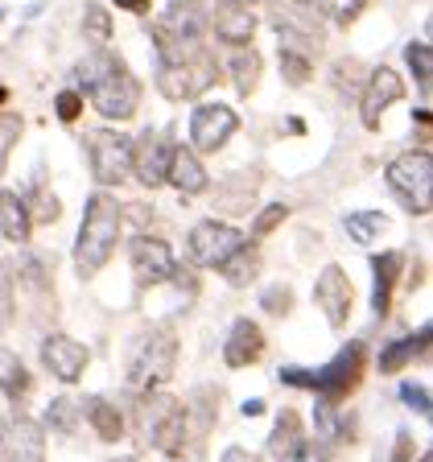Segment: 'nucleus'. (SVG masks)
<instances>
[{
  "label": "nucleus",
  "instance_id": "f257e3e1",
  "mask_svg": "<svg viewBox=\"0 0 433 462\" xmlns=\"http://www.w3.org/2000/svg\"><path fill=\"white\" fill-rule=\"evenodd\" d=\"M78 79V96H91V107H96L104 120H133L136 104H141V83L133 79V70L120 62L115 54L99 50V54L83 58L75 67Z\"/></svg>",
  "mask_w": 433,
  "mask_h": 462
},
{
  "label": "nucleus",
  "instance_id": "f03ea898",
  "mask_svg": "<svg viewBox=\"0 0 433 462\" xmlns=\"http://www.w3.org/2000/svg\"><path fill=\"white\" fill-rule=\"evenodd\" d=\"M120 223H124V207L112 199L107 190L91 194L83 211V227H78V244H75V269L78 277H96L115 252L120 240Z\"/></svg>",
  "mask_w": 433,
  "mask_h": 462
},
{
  "label": "nucleus",
  "instance_id": "7ed1b4c3",
  "mask_svg": "<svg viewBox=\"0 0 433 462\" xmlns=\"http://www.w3.org/2000/svg\"><path fill=\"white\" fill-rule=\"evenodd\" d=\"M202 38H207V9L202 0H170L161 17L153 21V46L161 67H178L202 54Z\"/></svg>",
  "mask_w": 433,
  "mask_h": 462
},
{
  "label": "nucleus",
  "instance_id": "20e7f679",
  "mask_svg": "<svg viewBox=\"0 0 433 462\" xmlns=\"http://www.w3.org/2000/svg\"><path fill=\"white\" fill-rule=\"evenodd\" d=\"M173 364H178V338H173V330L153 327V330H144V335L133 343V351H128L124 380L133 393L149 396L173 375Z\"/></svg>",
  "mask_w": 433,
  "mask_h": 462
},
{
  "label": "nucleus",
  "instance_id": "39448f33",
  "mask_svg": "<svg viewBox=\"0 0 433 462\" xmlns=\"http://www.w3.org/2000/svg\"><path fill=\"white\" fill-rule=\"evenodd\" d=\"M141 421H144V442L157 446L165 458H186V450H190V417H186L182 401H173L165 393H149V401L141 404Z\"/></svg>",
  "mask_w": 433,
  "mask_h": 462
},
{
  "label": "nucleus",
  "instance_id": "423d86ee",
  "mask_svg": "<svg viewBox=\"0 0 433 462\" xmlns=\"http://www.w3.org/2000/svg\"><path fill=\"white\" fill-rule=\"evenodd\" d=\"M388 186H392V194L409 207L413 215H429L433 207V162H429V149H421V153H401L396 162H388L384 170Z\"/></svg>",
  "mask_w": 433,
  "mask_h": 462
},
{
  "label": "nucleus",
  "instance_id": "0eeeda50",
  "mask_svg": "<svg viewBox=\"0 0 433 462\" xmlns=\"http://www.w3.org/2000/svg\"><path fill=\"white\" fill-rule=\"evenodd\" d=\"M364 359H367V346L364 343H346L327 367H318V372H314L318 401L338 404V401H346V396L355 393L359 380H364Z\"/></svg>",
  "mask_w": 433,
  "mask_h": 462
},
{
  "label": "nucleus",
  "instance_id": "6e6552de",
  "mask_svg": "<svg viewBox=\"0 0 433 462\" xmlns=\"http://www.w3.org/2000/svg\"><path fill=\"white\" fill-rule=\"evenodd\" d=\"M87 153H91V173L99 186H120L133 173V141L112 128L87 133Z\"/></svg>",
  "mask_w": 433,
  "mask_h": 462
},
{
  "label": "nucleus",
  "instance_id": "1a4fd4ad",
  "mask_svg": "<svg viewBox=\"0 0 433 462\" xmlns=\"http://www.w3.org/2000/svg\"><path fill=\"white\" fill-rule=\"evenodd\" d=\"M215 79H219V62L198 54V58H190V62H178V67H161L157 91H161L170 104H190V99H198Z\"/></svg>",
  "mask_w": 433,
  "mask_h": 462
},
{
  "label": "nucleus",
  "instance_id": "9d476101",
  "mask_svg": "<svg viewBox=\"0 0 433 462\" xmlns=\"http://www.w3.org/2000/svg\"><path fill=\"white\" fill-rule=\"evenodd\" d=\"M0 462H46V433L25 413L0 417Z\"/></svg>",
  "mask_w": 433,
  "mask_h": 462
},
{
  "label": "nucleus",
  "instance_id": "9b49d317",
  "mask_svg": "<svg viewBox=\"0 0 433 462\" xmlns=\"http://www.w3.org/2000/svg\"><path fill=\"white\" fill-rule=\"evenodd\" d=\"M240 128V116L227 104H198L190 112V144L194 153H219L231 141V133Z\"/></svg>",
  "mask_w": 433,
  "mask_h": 462
},
{
  "label": "nucleus",
  "instance_id": "f8f14e48",
  "mask_svg": "<svg viewBox=\"0 0 433 462\" xmlns=\"http://www.w3.org/2000/svg\"><path fill=\"white\" fill-rule=\"evenodd\" d=\"M244 244V231H235L231 223H219V219H207L190 231V260L198 269H219L223 260Z\"/></svg>",
  "mask_w": 433,
  "mask_h": 462
},
{
  "label": "nucleus",
  "instance_id": "ddd939ff",
  "mask_svg": "<svg viewBox=\"0 0 433 462\" xmlns=\"http://www.w3.org/2000/svg\"><path fill=\"white\" fill-rule=\"evenodd\" d=\"M128 260H133V273H136V285H161L178 273L173 264V252L165 240H153V236H136L128 244Z\"/></svg>",
  "mask_w": 433,
  "mask_h": 462
},
{
  "label": "nucleus",
  "instance_id": "4468645a",
  "mask_svg": "<svg viewBox=\"0 0 433 462\" xmlns=\"http://www.w3.org/2000/svg\"><path fill=\"white\" fill-rule=\"evenodd\" d=\"M170 153H173V144L165 141L161 133H141L133 141V173H136V182L149 186V190H157V186H165V173H170Z\"/></svg>",
  "mask_w": 433,
  "mask_h": 462
},
{
  "label": "nucleus",
  "instance_id": "2eb2a0df",
  "mask_svg": "<svg viewBox=\"0 0 433 462\" xmlns=\"http://www.w3.org/2000/svg\"><path fill=\"white\" fill-rule=\"evenodd\" d=\"M401 96H404V83H401L396 70H388V67L372 70V79H367V87H364V99H359V120H364V128H372L375 133L380 120H384V112Z\"/></svg>",
  "mask_w": 433,
  "mask_h": 462
},
{
  "label": "nucleus",
  "instance_id": "dca6fc26",
  "mask_svg": "<svg viewBox=\"0 0 433 462\" xmlns=\"http://www.w3.org/2000/svg\"><path fill=\"white\" fill-rule=\"evenodd\" d=\"M314 301L322 306L330 327H343L346 318H351L355 289H351V281H346V273L338 269V264H327V269H322V277H318V285H314Z\"/></svg>",
  "mask_w": 433,
  "mask_h": 462
},
{
  "label": "nucleus",
  "instance_id": "f3484780",
  "mask_svg": "<svg viewBox=\"0 0 433 462\" xmlns=\"http://www.w3.org/2000/svg\"><path fill=\"white\" fill-rule=\"evenodd\" d=\"M272 25H277L281 42L301 38L306 46H322V21H318L314 5H301V0H277V5H272Z\"/></svg>",
  "mask_w": 433,
  "mask_h": 462
},
{
  "label": "nucleus",
  "instance_id": "a211bd4d",
  "mask_svg": "<svg viewBox=\"0 0 433 462\" xmlns=\"http://www.w3.org/2000/svg\"><path fill=\"white\" fill-rule=\"evenodd\" d=\"M87 359H91L87 346L75 343V338H67V335H50L46 343H41V364H46L50 375H58L62 384H75L78 375H83Z\"/></svg>",
  "mask_w": 433,
  "mask_h": 462
},
{
  "label": "nucleus",
  "instance_id": "6ab92c4d",
  "mask_svg": "<svg viewBox=\"0 0 433 462\" xmlns=\"http://www.w3.org/2000/svg\"><path fill=\"white\" fill-rule=\"evenodd\" d=\"M264 356V330L252 322V318H235L227 330V343H223V364L227 367H248Z\"/></svg>",
  "mask_w": 433,
  "mask_h": 462
},
{
  "label": "nucleus",
  "instance_id": "aec40b11",
  "mask_svg": "<svg viewBox=\"0 0 433 462\" xmlns=\"http://www.w3.org/2000/svg\"><path fill=\"white\" fill-rule=\"evenodd\" d=\"M9 269L21 273V289H25L29 306H33V314L46 318L50 310H54V281H50V269L41 256H21L17 264H9Z\"/></svg>",
  "mask_w": 433,
  "mask_h": 462
},
{
  "label": "nucleus",
  "instance_id": "412c9836",
  "mask_svg": "<svg viewBox=\"0 0 433 462\" xmlns=\"http://www.w3.org/2000/svg\"><path fill=\"white\" fill-rule=\"evenodd\" d=\"M211 25H215V38L235 46V50H248L252 38H256V13L240 9V5H219Z\"/></svg>",
  "mask_w": 433,
  "mask_h": 462
},
{
  "label": "nucleus",
  "instance_id": "4be33fe9",
  "mask_svg": "<svg viewBox=\"0 0 433 462\" xmlns=\"http://www.w3.org/2000/svg\"><path fill=\"white\" fill-rule=\"evenodd\" d=\"M165 182H173L182 194H202L211 178H207V170H202L198 153L186 149V144H178V149L170 153V173H165Z\"/></svg>",
  "mask_w": 433,
  "mask_h": 462
},
{
  "label": "nucleus",
  "instance_id": "5701e85b",
  "mask_svg": "<svg viewBox=\"0 0 433 462\" xmlns=\"http://www.w3.org/2000/svg\"><path fill=\"white\" fill-rule=\"evenodd\" d=\"M301 450H306L301 417L293 413V409H281V413H277V425H272V433H269V454H272L277 462H289V458H298Z\"/></svg>",
  "mask_w": 433,
  "mask_h": 462
},
{
  "label": "nucleus",
  "instance_id": "b1692460",
  "mask_svg": "<svg viewBox=\"0 0 433 462\" xmlns=\"http://www.w3.org/2000/svg\"><path fill=\"white\" fill-rule=\"evenodd\" d=\"M372 273H375L372 310L384 318L388 310H392V289H396V277H401V252H380V256H372Z\"/></svg>",
  "mask_w": 433,
  "mask_h": 462
},
{
  "label": "nucleus",
  "instance_id": "393cba45",
  "mask_svg": "<svg viewBox=\"0 0 433 462\" xmlns=\"http://www.w3.org/2000/svg\"><path fill=\"white\" fill-rule=\"evenodd\" d=\"M78 413L91 421V430L99 433V442H120V438H124V417H120V409H115L112 401H104V396H91Z\"/></svg>",
  "mask_w": 433,
  "mask_h": 462
},
{
  "label": "nucleus",
  "instance_id": "a878e982",
  "mask_svg": "<svg viewBox=\"0 0 433 462\" xmlns=\"http://www.w3.org/2000/svg\"><path fill=\"white\" fill-rule=\"evenodd\" d=\"M425 346H429V327H421V335H404L396 343H388L380 351V372L384 375H396L401 367H409L417 356H425Z\"/></svg>",
  "mask_w": 433,
  "mask_h": 462
},
{
  "label": "nucleus",
  "instance_id": "bb28decb",
  "mask_svg": "<svg viewBox=\"0 0 433 462\" xmlns=\"http://www.w3.org/2000/svg\"><path fill=\"white\" fill-rule=\"evenodd\" d=\"M219 273H223V281H227V285H235V289L252 285V281H256V273H260V248L244 240L240 248H235V252H231V256L219 264Z\"/></svg>",
  "mask_w": 433,
  "mask_h": 462
},
{
  "label": "nucleus",
  "instance_id": "cd10ccee",
  "mask_svg": "<svg viewBox=\"0 0 433 462\" xmlns=\"http://www.w3.org/2000/svg\"><path fill=\"white\" fill-rule=\"evenodd\" d=\"M29 215H25V202H21V194L13 190H0V236L13 244H25L29 240Z\"/></svg>",
  "mask_w": 433,
  "mask_h": 462
},
{
  "label": "nucleus",
  "instance_id": "c85d7f7f",
  "mask_svg": "<svg viewBox=\"0 0 433 462\" xmlns=\"http://www.w3.org/2000/svg\"><path fill=\"white\" fill-rule=\"evenodd\" d=\"M256 173H235V178H227L223 182V190H219V207L223 211H231V215H240V211H248L252 207V194H256Z\"/></svg>",
  "mask_w": 433,
  "mask_h": 462
},
{
  "label": "nucleus",
  "instance_id": "c756f323",
  "mask_svg": "<svg viewBox=\"0 0 433 462\" xmlns=\"http://www.w3.org/2000/svg\"><path fill=\"white\" fill-rule=\"evenodd\" d=\"M346 236L355 244H372L375 236H384L388 231V215L384 211H351L346 215Z\"/></svg>",
  "mask_w": 433,
  "mask_h": 462
},
{
  "label": "nucleus",
  "instance_id": "7c9ffc66",
  "mask_svg": "<svg viewBox=\"0 0 433 462\" xmlns=\"http://www.w3.org/2000/svg\"><path fill=\"white\" fill-rule=\"evenodd\" d=\"M231 79H235V91L240 96H252L260 87V54L256 50H235L231 58Z\"/></svg>",
  "mask_w": 433,
  "mask_h": 462
},
{
  "label": "nucleus",
  "instance_id": "2f4dec72",
  "mask_svg": "<svg viewBox=\"0 0 433 462\" xmlns=\"http://www.w3.org/2000/svg\"><path fill=\"white\" fill-rule=\"evenodd\" d=\"M314 421H318V438H322L327 446L346 442V438H351V421H346V417H338L335 404H327V401H318Z\"/></svg>",
  "mask_w": 433,
  "mask_h": 462
},
{
  "label": "nucleus",
  "instance_id": "473e14b6",
  "mask_svg": "<svg viewBox=\"0 0 433 462\" xmlns=\"http://www.w3.org/2000/svg\"><path fill=\"white\" fill-rule=\"evenodd\" d=\"M21 202H25L29 223H58V215H62V202H58L46 186H33V190H29Z\"/></svg>",
  "mask_w": 433,
  "mask_h": 462
},
{
  "label": "nucleus",
  "instance_id": "72a5a7b5",
  "mask_svg": "<svg viewBox=\"0 0 433 462\" xmlns=\"http://www.w3.org/2000/svg\"><path fill=\"white\" fill-rule=\"evenodd\" d=\"M281 79L289 87H306L314 79V67H309V58L293 46H281Z\"/></svg>",
  "mask_w": 433,
  "mask_h": 462
},
{
  "label": "nucleus",
  "instance_id": "f704fd0d",
  "mask_svg": "<svg viewBox=\"0 0 433 462\" xmlns=\"http://www.w3.org/2000/svg\"><path fill=\"white\" fill-rule=\"evenodd\" d=\"M46 425H50V430H58V433H75V425H78V404H75V401H67V396L50 401V409H46Z\"/></svg>",
  "mask_w": 433,
  "mask_h": 462
},
{
  "label": "nucleus",
  "instance_id": "c9c22d12",
  "mask_svg": "<svg viewBox=\"0 0 433 462\" xmlns=\"http://www.w3.org/2000/svg\"><path fill=\"white\" fill-rule=\"evenodd\" d=\"M314 9L327 13L335 25H351V21H359V13L367 9V0H318Z\"/></svg>",
  "mask_w": 433,
  "mask_h": 462
},
{
  "label": "nucleus",
  "instance_id": "e433bc0d",
  "mask_svg": "<svg viewBox=\"0 0 433 462\" xmlns=\"http://www.w3.org/2000/svg\"><path fill=\"white\" fill-rule=\"evenodd\" d=\"M404 62L413 67V75L421 79V87L429 91V75H433V50H429V42H409V46H404Z\"/></svg>",
  "mask_w": 433,
  "mask_h": 462
},
{
  "label": "nucleus",
  "instance_id": "4c0bfd02",
  "mask_svg": "<svg viewBox=\"0 0 433 462\" xmlns=\"http://www.w3.org/2000/svg\"><path fill=\"white\" fill-rule=\"evenodd\" d=\"M21 116H13V112H0V173L9 170V153L17 149V141H21Z\"/></svg>",
  "mask_w": 433,
  "mask_h": 462
},
{
  "label": "nucleus",
  "instance_id": "58836bf2",
  "mask_svg": "<svg viewBox=\"0 0 433 462\" xmlns=\"http://www.w3.org/2000/svg\"><path fill=\"white\" fill-rule=\"evenodd\" d=\"M83 33L96 46H104L107 38H112V17H107V9L104 5H87V17H83Z\"/></svg>",
  "mask_w": 433,
  "mask_h": 462
},
{
  "label": "nucleus",
  "instance_id": "ea45409f",
  "mask_svg": "<svg viewBox=\"0 0 433 462\" xmlns=\"http://www.w3.org/2000/svg\"><path fill=\"white\" fill-rule=\"evenodd\" d=\"M17 318V293H13V273L9 264H0V335L13 327Z\"/></svg>",
  "mask_w": 433,
  "mask_h": 462
},
{
  "label": "nucleus",
  "instance_id": "a19ab883",
  "mask_svg": "<svg viewBox=\"0 0 433 462\" xmlns=\"http://www.w3.org/2000/svg\"><path fill=\"white\" fill-rule=\"evenodd\" d=\"M285 215H289V207L285 202H272V207H264V211L256 215V223H252V240H260V236H269L277 223H285Z\"/></svg>",
  "mask_w": 433,
  "mask_h": 462
},
{
  "label": "nucleus",
  "instance_id": "79ce46f5",
  "mask_svg": "<svg viewBox=\"0 0 433 462\" xmlns=\"http://www.w3.org/2000/svg\"><path fill=\"white\" fill-rule=\"evenodd\" d=\"M401 401L409 404L413 413L429 417V388H425V384H413V380H409V384H401Z\"/></svg>",
  "mask_w": 433,
  "mask_h": 462
},
{
  "label": "nucleus",
  "instance_id": "37998d69",
  "mask_svg": "<svg viewBox=\"0 0 433 462\" xmlns=\"http://www.w3.org/2000/svg\"><path fill=\"white\" fill-rule=\"evenodd\" d=\"M260 306L269 310V314H289V306H293V293H289L285 285H272L260 293Z\"/></svg>",
  "mask_w": 433,
  "mask_h": 462
},
{
  "label": "nucleus",
  "instance_id": "c03bdc74",
  "mask_svg": "<svg viewBox=\"0 0 433 462\" xmlns=\"http://www.w3.org/2000/svg\"><path fill=\"white\" fill-rule=\"evenodd\" d=\"M54 104H58V120H67V125H75L78 112H83V96L78 91H62Z\"/></svg>",
  "mask_w": 433,
  "mask_h": 462
},
{
  "label": "nucleus",
  "instance_id": "a18cd8bd",
  "mask_svg": "<svg viewBox=\"0 0 433 462\" xmlns=\"http://www.w3.org/2000/svg\"><path fill=\"white\" fill-rule=\"evenodd\" d=\"M281 384L309 388V393H314V372H309V367H281Z\"/></svg>",
  "mask_w": 433,
  "mask_h": 462
},
{
  "label": "nucleus",
  "instance_id": "49530a36",
  "mask_svg": "<svg viewBox=\"0 0 433 462\" xmlns=\"http://www.w3.org/2000/svg\"><path fill=\"white\" fill-rule=\"evenodd\" d=\"M413 458V438L409 433H396V450H392V462H409Z\"/></svg>",
  "mask_w": 433,
  "mask_h": 462
},
{
  "label": "nucleus",
  "instance_id": "de8ad7c7",
  "mask_svg": "<svg viewBox=\"0 0 433 462\" xmlns=\"http://www.w3.org/2000/svg\"><path fill=\"white\" fill-rule=\"evenodd\" d=\"M219 462H260L252 450H244V446H231V450H223Z\"/></svg>",
  "mask_w": 433,
  "mask_h": 462
},
{
  "label": "nucleus",
  "instance_id": "09e8293b",
  "mask_svg": "<svg viewBox=\"0 0 433 462\" xmlns=\"http://www.w3.org/2000/svg\"><path fill=\"white\" fill-rule=\"evenodd\" d=\"M115 5H120L124 13H144L149 5H153V0H115Z\"/></svg>",
  "mask_w": 433,
  "mask_h": 462
},
{
  "label": "nucleus",
  "instance_id": "8fccbe9b",
  "mask_svg": "<svg viewBox=\"0 0 433 462\" xmlns=\"http://www.w3.org/2000/svg\"><path fill=\"white\" fill-rule=\"evenodd\" d=\"M289 462H327V454L322 450H301L298 458H289Z\"/></svg>",
  "mask_w": 433,
  "mask_h": 462
},
{
  "label": "nucleus",
  "instance_id": "3c124183",
  "mask_svg": "<svg viewBox=\"0 0 433 462\" xmlns=\"http://www.w3.org/2000/svg\"><path fill=\"white\" fill-rule=\"evenodd\" d=\"M264 413V401H244V417H260Z\"/></svg>",
  "mask_w": 433,
  "mask_h": 462
},
{
  "label": "nucleus",
  "instance_id": "603ef678",
  "mask_svg": "<svg viewBox=\"0 0 433 462\" xmlns=\"http://www.w3.org/2000/svg\"><path fill=\"white\" fill-rule=\"evenodd\" d=\"M17 364V356H9V351H0V380H5V372Z\"/></svg>",
  "mask_w": 433,
  "mask_h": 462
},
{
  "label": "nucleus",
  "instance_id": "864d4df0",
  "mask_svg": "<svg viewBox=\"0 0 433 462\" xmlns=\"http://www.w3.org/2000/svg\"><path fill=\"white\" fill-rule=\"evenodd\" d=\"M413 120L425 128V125H429V107H417V112H413Z\"/></svg>",
  "mask_w": 433,
  "mask_h": 462
},
{
  "label": "nucleus",
  "instance_id": "5fc2aeb1",
  "mask_svg": "<svg viewBox=\"0 0 433 462\" xmlns=\"http://www.w3.org/2000/svg\"><path fill=\"white\" fill-rule=\"evenodd\" d=\"M227 5H240V9H248V5H256V0H227Z\"/></svg>",
  "mask_w": 433,
  "mask_h": 462
},
{
  "label": "nucleus",
  "instance_id": "6e6d98bb",
  "mask_svg": "<svg viewBox=\"0 0 433 462\" xmlns=\"http://www.w3.org/2000/svg\"><path fill=\"white\" fill-rule=\"evenodd\" d=\"M5 99H9V91H5V87H0V104H5Z\"/></svg>",
  "mask_w": 433,
  "mask_h": 462
},
{
  "label": "nucleus",
  "instance_id": "4d7b16f0",
  "mask_svg": "<svg viewBox=\"0 0 433 462\" xmlns=\"http://www.w3.org/2000/svg\"><path fill=\"white\" fill-rule=\"evenodd\" d=\"M112 462H136V458H112Z\"/></svg>",
  "mask_w": 433,
  "mask_h": 462
},
{
  "label": "nucleus",
  "instance_id": "13d9d810",
  "mask_svg": "<svg viewBox=\"0 0 433 462\" xmlns=\"http://www.w3.org/2000/svg\"><path fill=\"white\" fill-rule=\"evenodd\" d=\"M421 462H433V458H429V454H425V458H421Z\"/></svg>",
  "mask_w": 433,
  "mask_h": 462
}]
</instances>
